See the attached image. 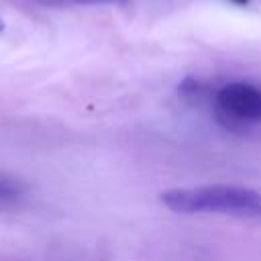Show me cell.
I'll use <instances>...</instances> for the list:
<instances>
[{"mask_svg": "<svg viewBox=\"0 0 261 261\" xmlns=\"http://www.w3.org/2000/svg\"><path fill=\"white\" fill-rule=\"evenodd\" d=\"M230 2H234V4H239V6H247V4H249V0H230Z\"/></svg>", "mask_w": 261, "mask_h": 261, "instance_id": "5b68a950", "label": "cell"}, {"mask_svg": "<svg viewBox=\"0 0 261 261\" xmlns=\"http://www.w3.org/2000/svg\"><path fill=\"white\" fill-rule=\"evenodd\" d=\"M218 124L228 130H247L261 124V88L249 82L222 86L212 100Z\"/></svg>", "mask_w": 261, "mask_h": 261, "instance_id": "7a4b0ae2", "label": "cell"}, {"mask_svg": "<svg viewBox=\"0 0 261 261\" xmlns=\"http://www.w3.org/2000/svg\"><path fill=\"white\" fill-rule=\"evenodd\" d=\"M43 4H128V0H37Z\"/></svg>", "mask_w": 261, "mask_h": 261, "instance_id": "277c9868", "label": "cell"}, {"mask_svg": "<svg viewBox=\"0 0 261 261\" xmlns=\"http://www.w3.org/2000/svg\"><path fill=\"white\" fill-rule=\"evenodd\" d=\"M165 208L177 214H234L261 220V192L243 186H196L161 192Z\"/></svg>", "mask_w": 261, "mask_h": 261, "instance_id": "6da1fadb", "label": "cell"}, {"mask_svg": "<svg viewBox=\"0 0 261 261\" xmlns=\"http://www.w3.org/2000/svg\"><path fill=\"white\" fill-rule=\"evenodd\" d=\"M24 198H27V186L18 177L0 171V210L14 208Z\"/></svg>", "mask_w": 261, "mask_h": 261, "instance_id": "3957f363", "label": "cell"}]
</instances>
